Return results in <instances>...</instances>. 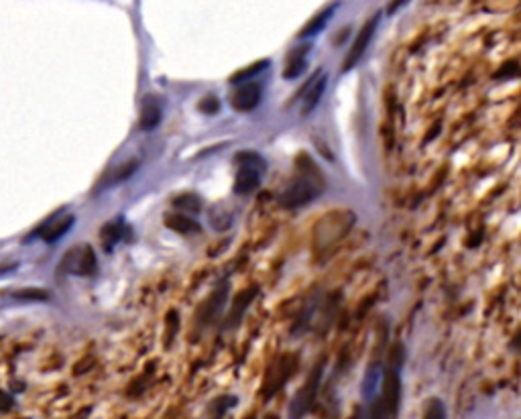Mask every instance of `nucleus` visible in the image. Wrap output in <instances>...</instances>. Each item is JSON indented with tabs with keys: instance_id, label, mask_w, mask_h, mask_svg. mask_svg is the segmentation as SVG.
Segmentation results:
<instances>
[{
	"instance_id": "nucleus-5",
	"label": "nucleus",
	"mask_w": 521,
	"mask_h": 419,
	"mask_svg": "<svg viewBox=\"0 0 521 419\" xmlns=\"http://www.w3.org/2000/svg\"><path fill=\"white\" fill-rule=\"evenodd\" d=\"M324 362H318L314 366V371L309 373L306 379L304 387L295 393L292 405H290V419H304L312 411V407L316 403L318 391H320V383H322Z\"/></svg>"
},
{
	"instance_id": "nucleus-11",
	"label": "nucleus",
	"mask_w": 521,
	"mask_h": 419,
	"mask_svg": "<svg viewBox=\"0 0 521 419\" xmlns=\"http://www.w3.org/2000/svg\"><path fill=\"white\" fill-rule=\"evenodd\" d=\"M309 51H312V43H302V45H297L293 49L292 53H290V58H287V65L283 70V77L285 80H295V77H300V75L306 72Z\"/></svg>"
},
{
	"instance_id": "nucleus-23",
	"label": "nucleus",
	"mask_w": 521,
	"mask_h": 419,
	"mask_svg": "<svg viewBox=\"0 0 521 419\" xmlns=\"http://www.w3.org/2000/svg\"><path fill=\"white\" fill-rule=\"evenodd\" d=\"M198 110L202 114H208V116L218 114L220 112V100L216 96H212V94H208V96H204L198 102Z\"/></svg>"
},
{
	"instance_id": "nucleus-13",
	"label": "nucleus",
	"mask_w": 521,
	"mask_h": 419,
	"mask_svg": "<svg viewBox=\"0 0 521 419\" xmlns=\"http://www.w3.org/2000/svg\"><path fill=\"white\" fill-rule=\"evenodd\" d=\"M383 381L385 374L383 369H381V364H379V362L368 364L365 381H363V397H365V401L373 403V401L379 397L377 393H379V389H383Z\"/></svg>"
},
{
	"instance_id": "nucleus-2",
	"label": "nucleus",
	"mask_w": 521,
	"mask_h": 419,
	"mask_svg": "<svg viewBox=\"0 0 521 419\" xmlns=\"http://www.w3.org/2000/svg\"><path fill=\"white\" fill-rule=\"evenodd\" d=\"M267 161L257 151L236 153V175H234V194L248 195L260 185Z\"/></svg>"
},
{
	"instance_id": "nucleus-22",
	"label": "nucleus",
	"mask_w": 521,
	"mask_h": 419,
	"mask_svg": "<svg viewBox=\"0 0 521 419\" xmlns=\"http://www.w3.org/2000/svg\"><path fill=\"white\" fill-rule=\"evenodd\" d=\"M15 300L18 301H49V291L45 289H39V287H27V289H18L11 293Z\"/></svg>"
},
{
	"instance_id": "nucleus-3",
	"label": "nucleus",
	"mask_w": 521,
	"mask_h": 419,
	"mask_svg": "<svg viewBox=\"0 0 521 419\" xmlns=\"http://www.w3.org/2000/svg\"><path fill=\"white\" fill-rule=\"evenodd\" d=\"M401 405V376L397 371L387 369L381 395L371 403L365 419H397Z\"/></svg>"
},
{
	"instance_id": "nucleus-4",
	"label": "nucleus",
	"mask_w": 521,
	"mask_h": 419,
	"mask_svg": "<svg viewBox=\"0 0 521 419\" xmlns=\"http://www.w3.org/2000/svg\"><path fill=\"white\" fill-rule=\"evenodd\" d=\"M57 269L67 275H79V277H90L98 271V259L90 244H76L72 246L63 259L60 261Z\"/></svg>"
},
{
	"instance_id": "nucleus-12",
	"label": "nucleus",
	"mask_w": 521,
	"mask_h": 419,
	"mask_svg": "<svg viewBox=\"0 0 521 419\" xmlns=\"http://www.w3.org/2000/svg\"><path fill=\"white\" fill-rule=\"evenodd\" d=\"M124 232H126V224H124L123 216H116L112 220H108L106 224L102 226L100 230V242H102V249L106 253H112L114 246L123 240Z\"/></svg>"
},
{
	"instance_id": "nucleus-7",
	"label": "nucleus",
	"mask_w": 521,
	"mask_h": 419,
	"mask_svg": "<svg viewBox=\"0 0 521 419\" xmlns=\"http://www.w3.org/2000/svg\"><path fill=\"white\" fill-rule=\"evenodd\" d=\"M74 222H76V218L72 214H63V210H60L51 218H47L45 222L39 226L31 236H39L45 242H55V240L62 239L65 232H70V228L74 226Z\"/></svg>"
},
{
	"instance_id": "nucleus-14",
	"label": "nucleus",
	"mask_w": 521,
	"mask_h": 419,
	"mask_svg": "<svg viewBox=\"0 0 521 419\" xmlns=\"http://www.w3.org/2000/svg\"><path fill=\"white\" fill-rule=\"evenodd\" d=\"M137 167L138 159H128V161H124V163L116 165L114 169L106 171V175L102 178V181H100V190H108V187H114V185H119V183L126 181L135 171H137Z\"/></svg>"
},
{
	"instance_id": "nucleus-16",
	"label": "nucleus",
	"mask_w": 521,
	"mask_h": 419,
	"mask_svg": "<svg viewBox=\"0 0 521 419\" xmlns=\"http://www.w3.org/2000/svg\"><path fill=\"white\" fill-rule=\"evenodd\" d=\"M165 226H168L169 230H173L177 234H185V236L202 232V228H199V224L194 218H190L185 214H180V212L177 214H168L165 216Z\"/></svg>"
},
{
	"instance_id": "nucleus-6",
	"label": "nucleus",
	"mask_w": 521,
	"mask_h": 419,
	"mask_svg": "<svg viewBox=\"0 0 521 419\" xmlns=\"http://www.w3.org/2000/svg\"><path fill=\"white\" fill-rule=\"evenodd\" d=\"M379 16H381L379 13L375 16H371L367 23L363 25V29L358 31L353 47H351V51H349V55H346V61H344V65H342V72H351L354 65L363 60L367 47L371 45V39L375 37V31H377V25H379Z\"/></svg>"
},
{
	"instance_id": "nucleus-28",
	"label": "nucleus",
	"mask_w": 521,
	"mask_h": 419,
	"mask_svg": "<svg viewBox=\"0 0 521 419\" xmlns=\"http://www.w3.org/2000/svg\"><path fill=\"white\" fill-rule=\"evenodd\" d=\"M399 6H405V2H395V4H389V9H387V13H389V15H393V13L397 11Z\"/></svg>"
},
{
	"instance_id": "nucleus-25",
	"label": "nucleus",
	"mask_w": 521,
	"mask_h": 419,
	"mask_svg": "<svg viewBox=\"0 0 521 419\" xmlns=\"http://www.w3.org/2000/svg\"><path fill=\"white\" fill-rule=\"evenodd\" d=\"M234 405H236V397H220L212 405V415H214V419H222L224 413L229 411L230 407H234Z\"/></svg>"
},
{
	"instance_id": "nucleus-19",
	"label": "nucleus",
	"mask_w": 521,
	"mask_h": 419,
	"mask_svg": "<svg viewBox=\"0 0 521 419\" xmlns=\"http://www.w3.org/2000/svg\"><path fill=\"white\" fill-rule=\"evenodd\" d=\"M259 293V289L257 287H251V289H246L243 293H238V298L234 301V305H232V326H236L238 322H241V317H243V312H245L246 308H248V303L253 301V298Z\"/></svg>"
},
{
	"instance_id": "nucleus-24",
	"label": "nucleus",
	"mask_w": 521,
	"mask_h": 419,
	"mask_svg": "<svg viewBox=\"0 0 521 419\" xmlns=\"http://www.w3.org/2000/svg\"><path fill=\"white\" fill-rule=\"evenodd\" d=\"M403 360H405V350H403V344H399L397 342V344H393L391 352H389V369L401 373Z\"/></svg>"
},
{
	"instance_id": "nucleus-29",
	"label": "nucleus",
	"mask_w": 521,
	"mask_h": 419,
	"mask_svg": "<svg viewBox=\"0 0 521 419\" xmlns=\"http://www.w3.org/2000/svg\"><path fill=\"white\" fill-rule=\"evenodd\" d=\"M351 419H361V409H356L353 415H351Z\"/></svg>"
},
{
	"instance_id": "nucleus-10",
	"label": "nucleus",
	"mask_w": 521,
	"mask_h": 419,
	"mask_svg": "<svg viewBox=\"0 0 521 419\" xmlns=\"http://www.w3.org/2000/svg\"><path fill=\"white\" fill-rule=\"evenodd\" d=\"M163 119V100L155 94H147L143 98L141 104V119H138V126L147 133L155 131Z\"/></svg>"
},
{
	"instance_id": "nucleus-1",
	"label": "nucleus",
	"mask_w": 521,
	"mask_h": 419,
	"mask_svg": "<svg viewBox=\"0 0 521 419\" xmlns=\"http://www.w3.org/2000/svg\"><path fill=\"white\" fill-rule=\"evenodd\" d=\"M324 190H326V180L320 167L302 153L297 157V175L281 192L279 204L283 208H302L309 202L318 200L324 194Z\"/></svg>"
},
{
	"instance_id": "nucleus-9",
	"label": "nucleus",
	"mask_w": 521,
	"mask_h": 419,
	"mask_svg": "<svg viewBox=\"0 0 521 419\" xmlns=\"http://www.w3.org/2000/svg\"><path fill=\"white\" fill-rule=\"evenodd\" d=\"M326 86H328V75L324 74V70H318L314 74V77L302 88L300 96H304V108H302V114L304 116L312 114L316 110V106L320 104L324 92H326Z\"/></svg>"
},
{
	"instance_id": "nucleus-18",
	"label": "nucleus",
	"mask_w": 521,
	"mask_h": 419,
	"mask_svg": "<svg viewBox=\"0 0 521 419\" xmlns=\"http://www.w3.org/2000/svg\"><path fill=\"white\" fill-rule=\"evenodd\" d=\"M208 216H210V226L218 232H224L232 226V212L224 204H216L214 208L210 210Z\"/></svg>"
},
{
	"instance_id": "nucleus-21",
	"label": "nucleus",
	"mask_w": 521,
	"mask_h": 419,
	"mask_svg": "<svg viewBox=\"0 0 521 419\" xmlns=\"http://www.w3.org/2000/svg\"><path fill=\"white\" fill-rule=\"evenodd\" d=\"M173 206L177 210H182V212L198 214V212H202V200L196 194H182L173 200Z\"/></svg>"
},
{
	"instance_id": "nucleus-20",
	"label": "nucleus",
	"mask_w": 521,
	"mask_h": 419,
	"mask_svg": "<svg viewBox=\"0 0 521 419\" xmlns=\"http://www.w3.org/2000/svg\"><path fill=\"white\" fill-rule=\"evenodd\" d=\"M269 67V61L263 60V61H257V63H253V65H248L246 70H238L236 74L230 77L229 82L232 86H241V84H248V80L251 77H255V75H259L260 72H265Z\"/></svg>"
},
{
	"instance_id": "nucleus-15",
	"label": "nucleus",
	"mask_w": 521,
	"mask_h": 419,
	"mask_svg": "<svg viewBox=\"0 0 521 419\" xmlns=\"http://www.w3.org/2000/svg\"><path fill=\"white\" fill-rule=\"evenodd\" d=\"M224 301H226V283H220L214 293L208 298V301L202 305V312H199L202 322H214L224 308Z\"/></svg>"
},
{
	"instance_id": "nucleus-27",
	"label": "nucleus",
	"mask_w": 521,
	"mask_h": 419,
	"mask_svg": "<svg viewBox=\"0 0 521 419\" xmlns=\"http://www.w3.org/2000/svg\"><path fill=\"white\" fill-rule=\"evenodd\" d=\"M11 405H13V397H11L6 391H4V393H2V407H0V409H2V413H6V411L11 409Z\"/></svg>"
},
{
	"instance_id": "nucleus-26",
	"label": "nucleus",
	"mask_w": 521,
	"mask_h": 419,
	"mask_svg": "<svg viewBox=\"0 0 521 419\" xmlns=\"http://www.w3.org/2000/svg\"><path fill=\"white\" fill-rule=\"evenodd\" d=\"M424 419H446V407L440 399H429Z\"/></svg>"
},
{
	"instance_id": "nucleus-17",
	"label": "nucleus",
	"mask_w": 521,
	"mask_h": 419,
	"mask_svg": "<svg viewBox=\"0 0 521 419\" xmlns=\"http://www.w3.org/2000/svg\"><path fill=\"white\" fill-rule=\"evenodd\" d=\"M334 11H336V4H332V6H326L322 9L318 15H314V18H309L307 21V25L304 29L300 31V35H297V39H312V37H316L320 31L328 25V21L332 18L334 15Z\"/></svg>"
},
{
	"instance_id": "nucleus-8",
	"label": "nucleus",
	"mask_w": 521,
	"mask_h": 419,
	"mask_svg": "<svg viewBox=\"0 0 521 419\" xmlns=\"http://www.w3.org/2000/svg\"><path fill=\"white\" fill-rule=\"evenodd\" d=\"M260 86L259 84H241V86H234V90L230 94V106L236 110V112H251L255 110L260 102Z\"/></svg>"
}]
</instances>
